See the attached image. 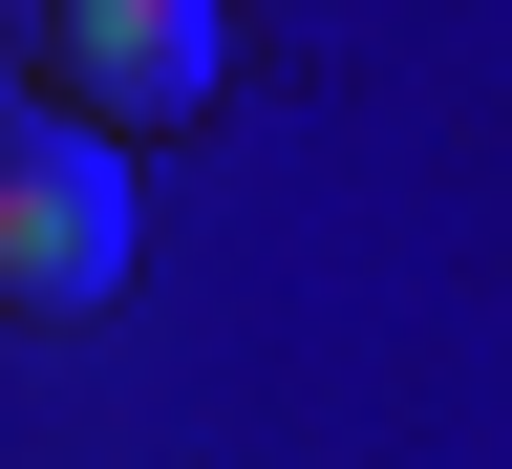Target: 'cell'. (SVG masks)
Returning a JSON list of instances; mask_svg holds the SVG:
<instances>
[{"mask_svg": "<svg viewBox=\"0 0 512 469\" xmlns=\"http://www.w3.org/2000/svg\"><path fill=\"white\" fill-rule=\"evenodd\" d=\"M0 43H22V22H0Z\"/></svg>", "mask_w": 512, "mask_h": 469, "instance_id": "3", "label": "cell"}, {"mask_svg": "<svg viewBox=\"0 0 512 469\" xmlns=\"http://www.w3.org/2000/svg\"><path fill=\"white\" fill-rule=\"evenodd\" d=\"M128 299V171L64 107H0V320H107Z\"/></svg>", "mask_w": 512, "mask_h": 469, "instance_id": "1", "label": "cell"}, {"mask_svg": "<svg viewBox=\"0 0 512 469\" xmlns=\"http://www.w3.org/2000/svg\"><path fill=\"white\" fill-rule=\"evenodd\" d=\"M22 43H43V107L86 128V150L214 107V0H64V22H22Z\"/></svg>", "mask_w": 512, "mask_h": 469, "instance_id": "2", "label": "cell"}]
</instances>
